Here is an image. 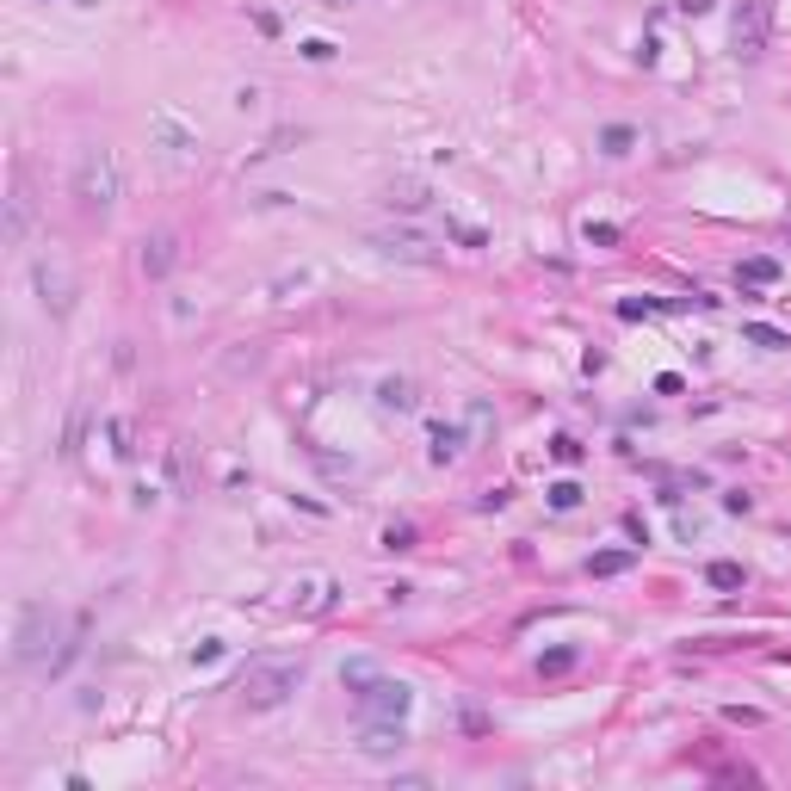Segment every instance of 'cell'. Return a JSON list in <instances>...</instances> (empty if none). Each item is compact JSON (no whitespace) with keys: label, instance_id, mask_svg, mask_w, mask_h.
<instances>
[{"label":"cell","instance_id":"obj_1","mask_svg":"<svg viewBox=\"0 0 791 791\" xmlns=\"http://www.w3.org/2000/svg\"><path fill=\"white\" fill-rule=\"evenodd\" d=\"M118 192H124L118 155H112L106 142H87V148L75 155V204H81L87 217H106V211L118 204Z\"/></svg>","mask_w":791,"mask_h":791},{"label":"cell","instance_id":"obj_2","mask_svg":"<svg viewBox=\"0 0 791 791\" xmlns=\"http://www.w3.org/2000/svg\"><path fill=\"white\" fill-rule=\"evenodd\" d=\"M297 686H303V656H266V661H254V667L242 674V699H248L254 711L284 705Z\"/></svg>","mask_w":791,"mask_h":791},{"label":"cell","instance_id":"obj_3","mask_svg":"<svg viewBox=\"0 0 791 791\" xmlns=\"http://www.w3.org/2000/svg\"><path fill=\"white\" fill-rule=\"evenodd\" d=\"M50 643H56V612L44 600H25L19 606V631H12V661L19 667H50Z\"/></svg>","mask_w":791,"mask_h":791},{"label":"cell","instance_id":"obj_4","mask_svg":"<svg viewBox=\"0 0 791 791\" xmlns=\"http://www.w3.org/2000/svg\"><path fill=\"white\" fill-rule=\"evenodd\" d=\"M353 699H359V717H365V723H402L408 705H414V692H408L402 680H384V674H378L372 686H359Z\"/></svg>","mask_w":791,"mask_h":791},{"label":"cell","instance_id":"obj_5","mask_svg":"<svg viewBox=\"0 0 791 791\" xmlns=\"http://www.w3.org/2000/svg\"><path fill=\"white\" fill-rule=\"evenodd\" d=\"M31 284H37V303H44L50 316H68V309H75V272L62 260H37L31 266Z\"/></svg>","mask_w":791,"mask_h":791},{"label":"cell","instance_id":"obj_6","mask_svg":"<svg viewBox=\"0 0 791 791\" xmlns=\"http://www.w3.org/2000/svg\"><path fill=\"white\" fill-rule=\"evenodd\" d=\"M372 248L378 254H390V260H439V248H433V236H420V229H372Z\"/></svg>","mask_w":791,"mask_h":791},{"label":"cell","instance_id":"obj_7","mask_svg":"<svg viewBox=\"0 0 791 791\" xmlns=\"http://www.w3.org/2000/svg\"><path fill=\"white\" fill-rule=\"evenodd\" d=\"M736 56H767V0H742L736 6Z\"/></svg>","mask_w":791,"mask_h":791},{"label":"cell","instance_id":"obj_8","mask_svg":"<svg viewBox=\"0 0 791 791\" xmlns=\"http://www.w3.org/2000/svg\"><path fill=\"white\" fill-rule=\"evenodd\" d=\"M173 266H180V236H173V229L142 236V278H167Z\"/></svg>","mask_w":791,"mask_h":791},{"label":"cell","instance_id":"obj_9","mask_svg":"<svg viewBox=\"0 0 791 791\" xmlns=\"http://www.w3.org/2000/svg\"><path fill=\"white\" fill-rule=\"evenodd\" d=\"M25 229H31V192H25V180H12V198H6V248H19L25 242Z\"/></svg>","mask_w":791,"mask_h":791},{"label":"cell","instance_id":"obj_10","mask_svg":"<svg viewBox=\"0 0 791 791\" xmlns=\"http://www.w3.org/2000/svg\"><path fill=\"white\" fill-rule=\"evenodd\" d=\"M359 748H365V755H402L408 736H402V723H372V730L359 736Z\"/></svg>","mask_w":791,"mask_h":791},{"label":"cell","instance_id":"obj_11","mask_svg":"<svg viewBox=\"0 0 791 791\" xmlns=\"http://www.w3.org/2000/svg\"><path fill=\"white\" fill-rule=\"evenodd\" d=\"M384 204H390V211H427V186H420V180H390Z\"/></svg>","mask_w":791,"mask_h":791},{"label":"cell","instance_id":"obj_12","mask_svg":"<svg viewBox=\"0 0 791 791\" xmlns=\"http://www.w3.org/2000/svg\"><path fill=\"white\" fill-rule=\"evenodd\" d=\"M378 408L408 414V408H414V384H408V378H384V384H378Z\"/></svg>","mask_w":791,"mask_h":791},{"label":"cell","instance_id":"obj_13","mask_svg":"<svg viewBox=\"0 0 791 791\" xmlns=\"http://www.w3.org/2000/svg\"><path fill=\"white\" fill-rule=\"evenodd\" d=\"M458 451H464V433H458V427H445V420H439V427H433V464H451V458H458Z\"/></svg>","mask_w":791,"mask_h":791},{"label":"cell","instance_id":"obj_14","mask_svg":"<svg viewBox=\"0 0 791 791\" xmlns=\"http://www.w3.org/2000/svg\"><path fill=\"white\" fill-rule=\"evenodd\" d=\"M742 334H748L755 347H767V353H786V347H791V334H779V328H761V322H748Z\"/></svg>","mask_w":791,"mask_h":791},{"label":"cell","instance_id":"obj_15","mask_svg":"<svg viewBox=\"0 0 791 791\" xmlns=\"http://www.w3.org/2000/svg\"><path fill=\"white\" fill-rule=\"evenodd\" d=\"M155 136H161V142H167V148H173V155H180V148H192V131H180V124H173V118H167V112H161V118H155Z\"/></svg>","mask_w":791,"mask_h":791},{"label":"cell","instance_id":"obj_16","mask_svg":"<svg viewBox=\"0 0 791 791\" xmlns=\"http://www.w3.org/2000/svg\"><path fill=\"white\" fill-rule=\"evenodd\" d=\"M631 142H637V131H631V124H612V131H600V148H606V155H631Z\"/></svg>","mask_w":791,"mask_h":791},{"label":"cell","instance_id":"obj_17","mask_svg":"<svg viewBox=\"0 0 791 791\" xmlns=\"http://www.w3.org/2000/svg\"><path fill=\"white\" fill-rule=\"evenodd\" d=\"M742 278H748V284H773V278H779V266H773V260H742Z\"/></svg>","mask_w":791,"mask_h":791},{"label":"cell","instance_id":"obj_18","mask_svg":"<svg viewBox=\"0 0 791 791\" xmlns=\"http://www.w3.org/2000/svg\"><path fill=\"white\" fill-rule=\"evenodd\" d=\"M340 680H347V686L359 692V686H372L378 674H372V661H347V667H340Z\"/></svg>","mask_w":791,"mask_h":791},{"label":"cell","instance_id":"obj_19","mask_svg":"<svg viewBox=\"0 0 791 791\" xmlns=\"http://www.w3.org/2000/svg\"><path fill=\"white\" fill-rule=\"evenodd\" d=\"M106 433H112V451H118V458H136V445H131V420H112Z\"/></svg>","mask_w":791,"mask_h":791},{"label":"cell","instance_id":"obj_20","mask_svg":"<svg viewBox=\"0 0 791 791\" xmlns=\"http://www.w3.org/2000/svg\"><path fill=\"white\" fill-rule=\"evenodd\" d=\"M167 470H173V489L192 483V476H186V445H167Z\"/></svg>","mask_w":791,"mask_h":791},{"label":"cell","instance_id":"obj_21","mask_svg":"<svg viewBox=\"0 0 791 791\" xmlns=\"http://www.w3.org/2000/svg\"><path fill=\"white\" fill-rule=\"evenodd\" d=\"M575 501H581V489H575V483H556V489H550V507H556V514H569Z\"/></svg>","mask_w":791,"mask_h":791},{"label":"cell","instance_id":"obj_22","mask_svg":"<svg viewBox=\"0 0 791 791\" xmlns=\"http://www.w3.org/2000/svg\"><path fill=\"white\" fill-rule=\"evenodd\" d=\"M711 587H742V569L736 563H711Z\"/></svg>","mask_w":791,"mask_h":791},{"label":"cell","instance_id":"obj_23","mask_svg":"<svg viewBox=\"0 0 791 791\" xmlns=\"http://www.w3.org/2000/svg\"><path fill=\"white\" fill-rule=\"evenodd\" d=\"M563 667H575V650H550V656L538 661V674H563Z\"/></svg>","mask_w":791,"mask_h":791},{"label":"cell","instance_id":"obj_24","mask_svg":"<svg viewBox=\"0 0 791 791\" xmlns=\"http://www.w3.org/2000/svg\"><path fill=\"white\" fill-rule=\"evenodd\" d=\"M625 563H631V556H625V550H606V556H594V575H619V569H625Z\"/></svg>","mask_w":791,"mask_h":791},{"label":"cell","instance_id":"obj_25","mask_svg":"<svg viewBox=\"0 0 791 791\" xmlns=\"http://www.w3.org/2000/svg\"><path fill=\"white\" fill-rule=\"evenodd\" d=\"M384 550H414V526H390L384 531Z\"/></svg>","mask_w":791,"mask_h":791},{"label":"cell","instance_id":"obj_26","mask_svg":"<svg viewBox=\"0 0 791 791\" xmlns=\"http://www.w3.org/2000/svg\"><path fill=\"white\" fill-rule=\"evenodd\" d=\"M303 56H309V62H328V56H334V44H328V37H309V44H303Z\"/></svg>","mask_w":791,"mask_h":791},{"label":"cell","instance_id":"obj_27","mask_svg":"<svg viewBox=\"0 0 791 791\" xmlns=\"http://www.w3.org/2000/svg\"><path fill=\"white\" fill-rule=\"evenodd\" d=\"M587 242H600V248H612V242H619V229H612V223H587Z\"/></svg>","mask_w":791,"mask_h":791},{"label":"cell","instance_id":"obj_28","mask_svg":"<svg viewBox=\"0 0 791 791\" xmlns=\"http://www.w3.org/2000/svg\"><path fill=\"white\" fill-rule=\"evenodd\" d=\"M550 451H556V464H575V458H581V445H575V439H556Z\"/></svg>","mask_w":791,"mask_h":791},{"label":"cell","instance_id":"obj_29","mask_svg":"<svg viewBox=\"0 0 791 791\" xmlns=\"http://www.w3.org/2000/svg\"><path fill=\"white\" fill-rule=\"evenodd\" d=\"M328 6H347V0H328Z\"/></svg>","mask_w":791,"mask_h":791},{"label":"cell","instance_id":"obj_30","mask_svg":"<svg viewBox=\"0 0 791 791\" xmlns=\"http://www.w3.org/2000/svg\"><path fill=\"white\" fill-rule=\"evenodd\" d=\"M75 6H87V0H75Z\"/></svg>","mask_w":791,"mask_h":791}]
</instances>
